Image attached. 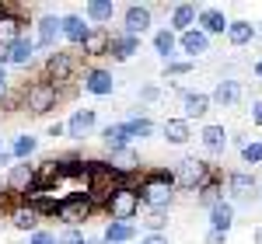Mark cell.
Wrapping results in <instances>:
<instances>
[{
  "label": "cell",
  "instance_id": "9f6ffc18",
  "mask_svg": "<svg viewBox=\"0 0 262 244\" xmlns=\"http://www.w3.org/2000/svg\"><path fill=\"white\" fill-rule=\"evenodd\" d=\"M259 28H262V25H259Z\"/></svg>",
  "mask_w": 262,
  "mask_h": 244
},
{
  "label": "cell",
  "instance_id": "277c9868",
  "mask_svg": "<svg viewBox=\"0 0 262 244\" xmlns=\"http://www.w3.org/2000/svg\"><path fill=\"white\" fill-rule=\"evenodd\" d=\"M63 98H67V91L49 81L25 84V112H32V115H49Z\"/></svg>",
  "mask_w": 262,
  "mask_h": 244
},
{
  "label": "cell",
  "instance_id": "7dc6e473",
  "mask_svg": "<svg viewBox=\"0 0 262 244\" xmlns=\"http://www.w3.org/2000/svg\"><path fill=\"white\" fill-rule=\"evenodd\" d=\"M14 157H11V150H0V167H11Z\"/></svg>",
  "mask_w": 262,
  "mask_h": 244
},
{
  "label": "cell",
  "instance_id": "e575fe53",
  "mask_svg": "<svg viewBox=\"0 0 262 244\" xmlns=\"http://www.w3.org/2000/svg\"><path fill=\"white\" fill-rule=\"evenodd\" d=\"M25 108V87H7L0 94V112H18Z\"/></svg>",
  "mask_w": 262,
  "mask_h": 244
},
{
  "label": "cell",
  "instance_id": "f1b7e54d",
  "mask_svg": "<svg viewBox=\"0 0 262 244\" xmlns=\"http://www.w3.org/2000/svg\"><path fill=\"white\" fill-rule=\"evenodd\" d=\"M255 35H259V28H255V25H252L248 18L227 21V42H231V45H238V49H242V45H248V42L255 39Z\"/></svg>",
  "mask_w": 262,
  "mask_h": 244
},
{
  "label": "cell",
  "instance_id": "7a4b0ae2",
  "mask_svg": "<svg viewBox=\"0 0 262 244\" xmlns=\"http://www.w3.org/2000/svg\"><path fill=\"white\" fill-rule=\"evenodd\" d=\"M217 175H221V171H217L210 161H203V157H185V161L175 164L171 182H175L179 192H203V188L213 182Z\"/></svg>",
  "mask_w": 262,
  "mask_h": 244
},
{
  "label": "cell",
  "instance_id": "11a10c76",
  "mask_svg": "<svg viewBox=\"0 0 262 244\" xmlns=\"http://www.w3.org/2000/svg\"><path fill=\"white\" fill-rule=\"evenodd\" d=\"M0 227H4V220H0Z\"/></svg>",
  "mask_w": 262,
  "mask_h": 244
},
{
  "label": "cell",
  "instance_id": "2e32d148",
  "mask_svg": "<svg viewBox=\"0 0 262 244\" xmlns=\"http://www.w3.org/2000/svg\"><path fill=\"white\" fill-rule=\"evenodd\" d=\"M200 11L196 4H175L171 7V14H168V28L175 32V35H185V32H192L196 28V21H200Z\"/></svg>",
  "mask_w": 262,
  "mask_h": 244
},
{
  "label": "cell",
  "instance_id": "30bf717a",
  "mask_svg": "<svg viewBox=\"0 0 262 244\" xmlns=\"http://www.w3.org/2000/svg\"><path fill=\"white\" fill-rule=\"evenodd\" d=\"M259 196V182H255V175H248V171H231L227 175V203H252Z\"/></svg>",
  "mask_w": 262,
  "mask_h": 244
},
{
  "label": "cell",
  "instance_id": "d6a6232c",
  "mask_svg": "<svg viewBox=\"0 0 262 244\" xmlns=\"http://www.w3.org/2000/svg\"><path fill=\"white\" fill-rule=\"evenodd\" d=\"M7 150H11L14 164H18V161H28V157L39 150V136H32V133H18V136L11 140V147H7Z\"/></svg>",
  "mask_w": 262,
  "mask_h": 244
},
{
  "label": "cell",
  "instance_id": "681fc988",
  "mask_svg": "<svg viewBox=\"0 0 262 244\" xmlns=\"http://www.w3.org/2000/svg\"><path fill=\"white\" fill-rule=\"evenodd\" d=\"M252 244H262V227H255V234H252Z\"/></svg>",
  "mask_w": 262,
  "mask_h": 244
},
{
  "label": "cell",
  "instance_id": "7c38bea8",
  "mask_svg": "<svg viewBox=\"0 0 262 244\" xmlns=\"http://www.w3.org/2000/svg\"><path fill=\"white\" fill-rule=\"evenodd\" d=\"M35 49H56V42L63 39V18H56V14H42L39 21H35Z\"/></svg>",
  "mask_w": 262,
  "mask_h": 244
},
{
  "label": "cell",
  "instance_id": "74e56055",
  "mask_svg": "<svg viewBox=\"0 0 262 244\" xmlns=\"http://www.w3.org/2000/svg\"><path fill=\"white\" fill-rule=\"evenodd\" d=\"M242 161L245 164H262V140H248L242 147Z\"/></svg>",
  "mask_w": 262,
  "mask_h": 244
},
{
  "label": "cell",
  "instance_id": "9a60e30c",
  "mask_svg": "<svg viewBox=\"0 0 262 244\" xmlns=\"http://www.w3.org/2000/svg\"><path fill=\"white\" fill-rule=\"evenodd\" d=\"M98 126V112L95 108H74V115L67 119V140H88Z\"/></svg>",
  "mask_w": 262,
  "mask_h": 244
},
{
  "label": "cell",
  "instance_id": "4316f807",
  "mask_svg": "<svg viewBox=\"0 0 262 244\" xmlns=\"http://www.w3.org/2000/svg\"><path fill=\"white\" fill-rule=\"evenodd\" d=\"M88 35H91V25L84 21V14H63V39L70 42V45L81 49V42Z\"/></svg>",
  "mask_w": 262,
  "mask_h": 244
},
{
  "label": "cell",
  "instance_id": "5bb4252c",
  "mask_svg": "<svg viewBox=\"0 0 262 244\" xmlns=\"http://www.w3.org/2000/svg\"><path fill=\"white\" fill-rule=\"evenodd\" d=\"M35 39L32 35H21L14 45H7V49H0V66H28V63L35 60Z\"/></svg>",
  "mask_w": 262,
  "mask_h": 244
},
{
  "label": "cell",
  "instance_id": "b9f144b4",
  "mask_svg": "<svg viewBox=\"0 0 262 244\" xmlns=\"http://www.w3.org/2000/svg\"><path fill=\"white\" fill-rule=\"evenodd\" d=\"M46 136H53V140H60V136H67V122H53V126L46 129Z\"/></svg>",
  "mask_w": 262,
  "mask_h": 244
},
{
  "label": "cell",
  "instance_id": "8fae6325",
  "mask_svg": "<svg viewBox=\"0 0 262 244\" xmlns=\"http://www.w3.org/2000/svg\"><path fill=\"white\" fill-rule=\"evenodd\" d=\"M21 35H25V18H21V11L14 4H4V11H0V49L14 45Z\"/></svg>",
  "mask_w": 262,
  "mask_h": 244
},
{
  "label": "cell",
  "instance_id": "ee69618b",
  "mask_svg": "<svg viewBox=\"0 0 262 244\" xmlns=\"http://www.w3.org/2000/svg\"><path fill=\"white\" fill-rule=\"evenodd\" d=\"M140 244H168V234H143Z\"/></svg>",
  "mask_w": 262,
  "mask_h": 244
},
{
  "label": "cell",
  "instance_id": "f5cc1de1",
  "mask_svg": "<svg viewBox=\"0 0 262 244\" xmlns=\"http://www.w3.org/2000/svg\"><path fill=\"white\" fill-rule=\"evenodd\" d=\"M0 150H7V147H4V136H0Z\"/></svg>",
  "mask_w": 262,
  "mask_h": 244
},
{
  "label": "cell",
  "instance_id": "60d3db41",
  "mask_svg": "<svg viewBox=\"0 0 262 244\" xmlns=\"http://www.w3.org/2000/svg\"><path fill=\"white\" fill-rule=\"evenodd\" d=\"M203 244H227V234H221V230H206Z\"/></svg>",
  "mask_w": 262,
  "mask_h": 244
},
{
  "label": "cell",
  "instance_id": "44dd1931",
  "mask_svg": "<svg viewBox=\"0 0 262 244\" xmlns=\"http://www.w3.org/2000/svg\"><path fill=\"white\" fill-rule=\"evenodd\" d=\"M108 42H112V28H91V35L81 42V53L88 60L108 56Z\"/></svg>",
  "mask_w": 262,
  "mask_h": 244
},
{
  "label": "cell",
  "instance_id": "836d02e7",
  "mask_svg": "<svg viewBox=\"0 0 262 244\" xmlns=\"http://www.w3.org/2000/svg\"><path fill=\"white\" fill-rule=\"evenodd\" d=\"M126 129H129L133 140H147V136H154V122L147 119V115H133V119H126Z\"/></svg>",
  "mask_w": 262,
  "mask_h": 244
},
{
  "label": "cell",
  "instance_id": "5b68a950",
  "mask_svg": "<svg viewBox=\"0 0 262 244\" xmlns=\"http://www.w3.org/2000/svg\"><path fill=\"white\" fill-rule=\"evenodd\" d=\"M39 167L32 161H18L7 167V175H4V192L7 196H18V199H28L35 188H39Z\"/></svg>",
  "mask_w": 262,
  "mask_h": 244
},
{
  "label": "cell",
  "instance_id": "f6af8a7d",
  "mask_svg": "<svg viewBox=\"0 0 262 244\" xmlns=\"http://www.w3.org/2000/svg\"><path fill=\"white\" fill-rule=\"evenodd\" d=\"M140 98H143V102H158V98H161V91H158V87H143Z\"/></svg>",
  "mask_w": 262,
  "mask_h": 244
},
{
  "label": "cell",
  "instance_id": "f907efd6",
  "mask_svg": "<svg viewBox=\"0 0 262 244\" xmlns=\"http://www.w3.org/2000/svg\"><path fill=\"white\" fill-rule=\"evenodd\" d=\"M84 244H105V241H101V237H88Z\"/></svg>",
  "mask_w": 262,
  "mask_h": 244
},
{
  "label": "cell",
  "instance_id": "c3c4849f",
  "mask_svg": "<svg viewBox=\"0 0 262 244\" xmlns=\"http://www.w3.org/2000/svg\"><path fill=\"white\" fill-rule=\"evenodd\" d=\"M252 74H255V77H259V81H262V56H259V60H255V66H252Z\"/></svg>",
  "mask_w": 262,
  "mask_h": 244
},
{
  "label": "cell",
  "instance_id": "9c48e42d",
  "mask_svg": "<svg viewBox=\"0 0 262 244\" xmlns=\"http://www.w3.org/2000/svg\"><path fill=\"white\" fill-rule=\"evenodd\" d=\"M150 25H154V7L150 4H126L122 7V35L140 39V35L150 32Z\"/></svg>",
  "mask_w": 262,
  "mask_h": 244
},
{
  "label": "cell",
  "instance_id": "ac0fdd59",
  "mask_svg": "<svg viewBox=\"0 0 262 244\" xmlns=\"http://www.w3.org/2000/svg\"><path fill=\"white\" fill-rule=\"evenodd\" d=\"M210 108H213L210 94H203V91H182V119H185V122L203 119Z\"/></svg>",
  "mask_w": 262,
  "mask_h": 244
},
{
  "label": "cell",
  "instance_id": "8992f818",
  "mask_svg": "<svg viewBox=\"0 0 262 244\" xmlns=\"http://www.w3.org/2000/svg\"><path fill=\"white\" fill-rule=\"evenodd\" d=\"M81 70V60H77V53H49L46 56V63H42V81L56 84V87H63L67 81H74V74Z\"/></svg>",
  "mask_w": 262,
  "mask_h": 244
},
{
  "label": "cell",
  "instance_id": "603a6c76",
  "mask_svg": "<svg viewBox=\"0 0 262 244\" xmlns=\"http://www.w3.org/2000/svg\"><path fill=\"white\" fill-rule=\"evenodd\" d=\"M196 28H200L203 35H210V39H213V35H227V14L217 11V7H203Z\"/></svg>",
  "mask_w": 262,
  "mask_h": 244
},
{
  "label": "cell",
  "instance_id": "6da1fadb",
  "mask_svg": "<svg viewBox=\"0 0 262 244\" xmlns=\"http://www.w3.org/2000/svg\"><path fill=\"white\" fill-rule=\"evenodd\" d=\"M137 192H140V206L147 213H168V209L175 206V196H179V188L171 182V171H168V167H150L140 178Z\"/></svg>",
  "mask_w": 262,
  "mask_h": 244
},
{
  "label": "cell",
  "instance_id": "3957f363",
  "mask_svg": "<svg viewBox=\"0 0 262 244\" xmlns=\"http://www.w3.org/2000/svg\"><path fill=\"white\" fill-rule=\"evenodd\" d=\"M140 192L133 182H122L112 188V196L105 199V213H108V224H133L137 213H140Z\"/></svg>",
  "mask_w": 262,
  "mask_h": 244
},
{
  "label": "cell",
  "instance_id": "ab89813d",
  "mask_svg": "<svg viewBox=\"0 0 262 244\" xmlns=\"http://www.w3.org/2000/svg\"><path fill=\"white\" fill-rule=\"evenodd\" d=\"M28 244H56V234L53 230H35V234H28Z\"/></svg>",
  "mask_w": 262,
  "mask_h": 244
},
{
  "label": "cell",
  "instance_id": "7bdbcfd3",
  "mask_svg": "<svg viewBox=\"0 0 262 244\" xmlns=\"http://www.w3.org/2000/svg\"><path fill=\"white\" fill-rule=\"evenodd\" d=\"M252 126H259V129H262V98L252 102Z\"/></svg>",
  "mask_w": 262,
  "mask_h": 244
},
{
  "label": "cell",
  "instance_id": "bcb514c9",
  "mask_svg": "<svg viewBox=\"0 0 262 244\" xmlns=\"http://www.w3.org/2000/svg\"><path fill=\"white\" fill-rule=\"evenodd\" d=\"M11 87V77H7V66H0V94Z\"/></svg>",
  "mask_w": 262,
  "mask_h": 244
},
{
  "label": "cell",
  "instance_id": "e0dca14e",
  "mask_svg": "<svg viewBox=\"0 0 262 244\" xmlns=\"http://www.w3.org/2000/svg\"><path fill=\"white\" fill-rule=\"evenodd\" d=\"M242 98H245V84L234 81V77H224V81H217L213 94H210V102L221 105V108H234Z\"/></svg>",
  "mask_w": 262,
  "mask_h": 244
},
{
  "label": "cell",
  "instance_id": "816d5d0a",
  "mask_svg": "<svg viewBox=\"0 0 262 244\" xmlns=\"http://www.w3.org/2000/svg\"><path fill=\"white\" fill-rule=\"evenodd\" d=\"M4 199H7V192H4V185H0V206H4Z\"/></svg>",
  "mask_w": 262,
  "mask_h": 244
},
{
  "label": "cell",
  "instance_id": "4dcf8cb0",
  "mask_svg": "<svg viewBox=\"0 0 262 244\" xmlns=\"http://www.w3.org/2000/svg\"><path fill=\"white\" fill-rule=\"evenodd\" d=\"M7 220L18 227V230H25V234H35V230H39V220H42V216H39V213H35V209H32L28 203H18L14 209H11V216H7Z\"/></svg>",
  "mask_w": 262,
  "mask_h": 244
},
{
  "label": "cell",
  "instance_id": "ffe728a7",
  "mask_svg": "<svg viewBox=\"0 0 262 244\" xmlns=\"http://www.w3.org/2000/svg\"><path fill=\"white\" fill-rule=\"evenodd\" d=\"M112 18H116V4L112 0H88L84 4V21L91 28H108Z\"/></svg>",
  "mask_w": 262,
  "mask_h": 244
},
{
  "label": "cell",
  "instance_id": "d590c367",
  "mask_svg": "<svg viewBox=\"0 0 262 244\" xmlns=\"http://www.w3.org/2000/svg\"><path fill=\"white\" fill-rule=\"evenodd\" d=\"M88 241V234H84L81 227H63L60 234H56V244H84Z\"/></svg>",
  "mask_w": 262,
  "mask_h": 244
},
{
  "label": "cell",
  "instance_id": "f546056e",
  "mask_svg": "<svg viewBox=\"0 0 262 244\" xmlns=\"http://www.w3.org/2000/svg\"><path fill=\"white\" fill-rule=\"evenodd\" d=\"M206 216H210V230L231 234V227H234V206L227 203V199H221L213 209H206Z\"/></svg>",
  "mask_w": 262,
  "mask_h": 244
},
{
  "label": "cell",
  "instance_id": "1f68e13d",
  "mask_svg": "<svg viewBox=\"0 0 262 244\" xmlns=\"http://www.w3.org/2000/svg\"><path fill=\"white\" fill-rule=\"evenodd\" d=\"M101 241L105 244H133L137 241V224H105Z\"/></svg>",
  "mask_w": 262,
  "mask_h": 244
},
{
  "label": "cell",
  "instance_id": "d4e9b609",
  "mask_svg": "<svg viewBox=\"0 0 262 244\" xmlns=\"http://www.w3.org/2000/svg\"><path fill=\"white\" fill-rule=\"evenodd\" d=\"M140 53V39H133V35H122V32H116L112 35V42H108V56L116 63H126V60H133Z\"/></svg>",
  "mask_w": 262,
  "mask_h": 244
},
{
  "label": "cell",
  "instance_id": "d6986e66",
  "mask_svg": "<svg viewBox=\"0 0 262 244\" xmlns=\"http://www.w3.org/2000/svg\"><path fill=\"white\" fill-rule=\"evenodd\" d=\"M206 53H210V35H203L200 28H192V32L179 35V56L196 60V56H206Z\"/></svg>",
  "mask_w": 262,
  "mask_h": 244
},
{
  "label": "cell",
  "instance_id": "83f0119b",
  "mask_svg": "<svg viewBox=\"0 0 262 244\" xmlns=\"http://www.w3.org/2000/svg\"><path fill=\"white\" fill-rule=\"evenodd\" d=\"M227 140H231V133L224 126H217V122H210V126L200 129V143H203V150H210V154H224Z\"/></svg>",
  "mask_w": 262,
  "mask_h": 244
},
{
  "label": "cell",
  "instance_id": "52a82bcc",
  "mask_svg": "<svg viewBox=\"0 0 262 244\" xmlns=\"http://www.w3.org/2000/svg\"><path fill=\"white\" fill-rule=\"evenodd\" d=\"M116 185H119V178H116L105 164L91 161V167H88V185H84V196L91 199V206H105V199L112 196Z\"/></svg>",
  "mask_w": 262,
  "mask_h": 244
},
{
  "label": "cell",
  "instance_id": "7402d4cb",
  "mask_svg": "<svg viewBox=\"0 0 262 244\" xmlns=\"http://www.w3.org/2000/svg\"><path fill=\"white\" fill-rule=\"evenodd\" d=\"M154 53H158V56H161L164 63H175V60H182V56H179V35H175V32H171L168 25L154 32Z\"/></svg>",
  "mask_w": 262,
  "mask_h": 244
},
{
  "label": "cell",
  "instance_id": "f35d334b",
  "mask_svg": "<svg viewBox=\"0 0 262 244\" xmlns=\"http://www.w3.org/2000/svg\"><path fill=\"white\" fill-rule=\"evenodd\" d=\"M143 227H147V234H164V227H168V213H147Z\"/></svg>",
  "mask_w": 262,
  "mask_h": 244
},
{
  "label": "cell",
  "instance_id": "cb8c5ba5",
  "mask_svg": "<svg viewBox=\"0 0 262 244\" xmlns=\"http://www.w3.org/2000/svg\"><path fill=\"white\" fill-rule=\"evenodd\" d=\"M161 136L171 143V147H185V143L192 140V126L182 119V115H175V119H164V122H161Z\"/></svg>",
  "mask_w": 262,
  "mask_h": 244
},
{
  "label": "cell",
  "instance_id": "484cf974",
  "mask_svg": "<svg viewBox=\"0 0 262 244\" xmlns=\"http://www.w3.org/2000/svg\"><path fill=\"white\" fill-rule=\"evenodd\" d=\"M101 143H105V150L112 154V150H122V147H133V136H129L126 122H108V126L101 129Z\"/></svg>",
  "mask_w": 262,
  "mask_h": 244
},
{
  "label": "cell",
  "instance_id": "8d00e7d4",
  "mask_svg": "<svg viewBox=\"0 0 262 244\" xmlns=\"http://www.w3.org/2000/svg\"><path fill=\"white\" fill-rule=\"evenodd\" d=\"M189 74H192V60L164 63V81H168V77H189Z\"/></svg>",
  "mask_w": 262,
  "mask_h": 244
},
{
  "label": "cell",
  "instance_id": "ba28073f",
  "mask_svg": "<svg viewBox=\"0 0 262 244\" xmlns=\"http://www.w3.org/2000/svg\"><path fill=\"white\" fill-rule=\"evenodd\" d=\"M91 213H95L91 199L84 192H70V196H63L60 209H56V220H63V227H81L91 220Z\"/></svg>",
  "mask_w": 262,
  "mask_h": 244
},
{
  "label": "cell",
  "instance_id": "4fadbf2b",
  "mask_svg": "<svg viewBox=\"0 0 262 244\" xmlns=\"http://www.w3.org/2000/svg\"><path fill=\"white\" fill-rule=\"evenodd\" d=\"M81 87L88 94H95V98H108V94L116 91V77H112V70H105V66H91V70H84Z\"/></svg>",
  "mask_w": 262,
  "mask_h": 244
},
{
  "label": "cell",
  "instance_id": "db71d44e",
  "mask_svg": "<svg viewBox=\"0 0 262 244\" xmlns=\"http://www.w3.org/2000/svg\"><path fill=\"white\" fill-rule=\"evenodd\" d=\"M0 11H4V4H0Z\"/></svg>",
  "mask_w": 262,
  "mask_h": 244
}]
</instances>
